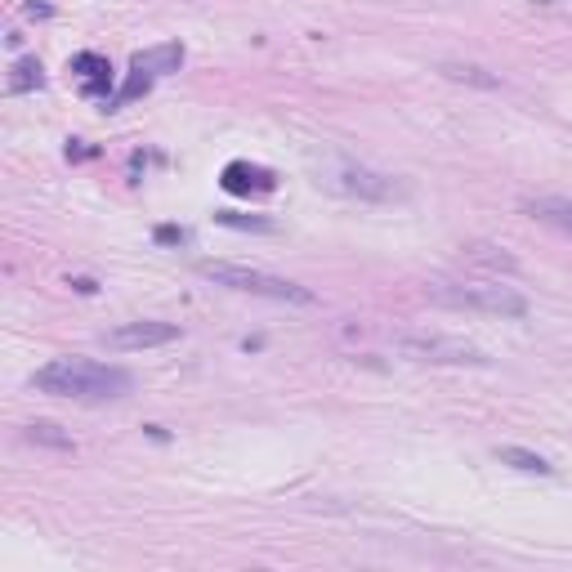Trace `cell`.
<instances>
[{"label":"cell","instance_id":"obj_1","mask_svg":"<svg viewBox=\"0 0 572 572\" xmlns=\"http://www.w3.org/2000/svg\"><path fill=\"white\" fill-rule=\"evenodd\" d=\"M32 389L54 398H76V403H108V398H126L135 389V376L126 367H108V362L54 358L32 376Z\"/></svg>","mask_w":572,"mask_h":572},{"label":"cell","instance_id":"obj_2","mask_svg":"<svg viewBox=\"0 0 572 572\" xmlns=\"http://www.w3.org/2000/svg\"><path fill=\"white\" fill-rule=\"evenodd\" d=\"M206 282L215 286H228V291H242V295H264V300H282V304H313V291L300 282H286V278H273V273H260V269H242V264H215V260H202L197 264Z\"/></svg>","mask_w":572,"mask_h":572},{"label":"cell","instance_id":"obj_3","mask_svg":"<svg viewBox=\"0 0 572 572\" xmlns=\"http://www.w3.org/2000/svg\"><path fill=\"white\" fill-rule=\"evenodd\" d=\"M434 300L447 309H474V313H497V318H523L528 300L501 282H443L434 286Z\"/></svg>","mask_w":572,"mask_h":572},{"label":"cell","instance_id":"obj_4","mask_svg":"<svg viewBox=\"0 0 572 572\" xmlns=\"http://www.w3.org/2000/svg\"><path fill=\"white\" fill-rule=\"evenodd\" d=\"M179 327L175 322H121V327L103 331L99 345L112 349V354H135V349H161V345H175Z\"/></svg>","mask_w":572,"mask_h":572},{"label":"cell","instance_id":"obj_5","mask_svg":"<svg viewBox=\"0 0 572 572\" xmlns=\"http://www.w3.org/2000/svg\"><path fill=\"white\" fill-rule=\"evenodd\" d=\"M398 349L412 362H452V367H483V362H488L474 345L447 340V336H403Z\"/></svg>","mask_w":572,"mask_h":572},{"label":"cell","instance_id":"obj_6","mask_svg":"<svg viewBox=\"0 0 572 572\" xmlns=\"http://www.w3.org/2000/svg\"><path fill=\"white\" fill-rule=\"evenodd\" d=\"M318 184L340 188V193H349V197H367V202H380V197L398 193L389 175H376V170H362V166H331V170H322Z\"/></svg>","mask_w":572,"mask_h":572},{"label":"cell","instance_id":"obj_7","mask_svg":"<svg viewBox=\"0 0 572 572\" xmlns=\"http://www.w3.org/2000/svg\"><path fill=\"white\" fill-rule=\"evenodd\" d=\"M72 72L81 76V94H90V99H103V103L112 99V63L103 59V54H94V50L76 54V59H72Z\"/></svg>","mask_w":572,"mask_h":572},{"label":"cell","instance_id":"obj_8","mask_svg":"<svg viewBox=\"0 0 572 572\" xmlns=\"http://www.w3.org/2000/svg\"><path fill=\"white\" fill-rule=\"evenodd\" d=\"M179 63H184V45L179 41H161V45H148V50H139L135 59H130V72H143V76H170L179 72Z\"/></svg>","mask_w":572,"mask_h":572},{"label":"cell","instance_id":"obj_9","mask_svg":"<svg viewBox=\"0 0 572 572\" xmlns=\"http://www.w3.org/2000/svg\"><path fill=\"white\" fill-rule=\"evenodd\" d=\"M219 184H224L228 193H269L273 175L264 166H251V161H228L224 175H219Z\"/></svg>","mask_w":572,"mask_h":572},{"label":"cell","instance_id":"obj_10","mask_svg":"<svg viewBox=\"0 0 572 572\" xmlns=\"http://www.w3.org/2000/svg\"><path fill=\"white\" fill-rule=\"evenodd\" d=\"M528 211L537 219H546V224H559L572 233V202H564V197H541V202H528Z\"/></svg>","mask_w":572,"mask_h":572},{"label":"cell","instance_id":"obj_11","mask_svg":"<svg viewBox=\"0 0 572 572\" xmlns=\"http://www.w3.org/2000/svg\"><path fill=\"white\" fill-rule=\"evenodd\" d=\"M41 63L36 59H18L14 72H9V94H27V90H41Z\"/></svg>","mask_w":572,"mask_h":572},{"label":"cell","instance_id":"obj_12","mask_svg":"<svg viewBox=\"0 0 572 572\" xmlns=\"http://www.w3.org/2000/svg\"><path fill=\"white\" fill-rule=\"evenodd\" d=\"M497 456H501L505 465H514V470H523V474H550V461H546V456L523 452V447H501Z\"/></svg>","mask_w":572,"mask_h":572},{"label":"cell","instance_id":"obj_13","mask_svg":"<svg viewBox=\"0 0 572 572\" xmlns=\"http://www.w3.org/2000/svg\"><path fill=\"white\" fill-rule=\"evenodd\" d=\"M27 443H45V447H59V452H72V438L59 434V425H50V421L27 425Z\"/></svg>","mask_w":572,"mask_h":572},{"label":"cell","instance_id":"obj_14","mask_svg":"<svg viewBox=\"0 0 572 572\" xmlns=\"http://www.w3.org/2000/svg\"><path fill=\"white\" fill-rule=\"evenodd\" d=\"M443 72L452 76V81H474V85H488V90L497 85L492 76H483V68H465V63H443Z\"/></svg>","mask_w":572,"mask_h":572},{"label":"cell","instance_id":"obj_15","mask_svg":"<svg viewBox=\"0 0 572 572\" xmlns=\"http://www.w3.org/2000/svg\"><path fill=\"white\" fill-rule=\"evenodd\" d=\"M219 224L228 228H260V233H269V219H255V215H237V211H219Z\"/></svg>","mask_w":572,"mask_h":572},{"label":"cell","instance_id":"obj_16","mask_svg":"<svg viewBox=\"0 0 572 572\" xmlns=\"http://www.w3.org/2000/svg\"><path fill=\"white\" fill-rule=\"evenodd\" d=\"M157 242H188L184 228H157Z\"/></svg>","mask_w":572,"mask_h":572}]
</instances>
